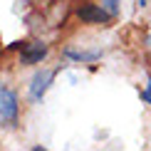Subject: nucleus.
I'll list each match as a JSON object with an SVG mask.
<instances>
[{"label": "nucleus", "instance_id": "nucleus-2", "mask_svg": "<svg viewBox=\"0 0 151 151\" xmlns=\"http://www.w3.org/2000/svg\"><path fill=\"white\" fill-rule=\"evenodd\" d=\"M77 15H79V20L87 22V25H104V22H109L111 17H114L104 5H94V3L82 5V8L77 10Z\"/></svg>", "mask_w": 151, "mask_h": 151}, {"label": "nucleus", "instance_id": "nucleus-3", "mask_svg": "<svg viewBox=\"0 0 151 151\" xmlns=\"http://www.w3.org/2000/svg\"><path fill=\"white\" fill-rule=\"evenodd\" d=\"M55 74H57L55 70H40V72H35L32 82H30V99H32V102H40V99L45 97V92L50 89Z\"/></svg>", "mask_w": 151, "mask_h": 151}, {"label": "nucleus", "instance_id": "nucleus-8", "mask_svg": "<svg viewBox=\"0 0 151 151\" xmlns=\"http://www.w3.org/2000/svg\"><path fill=\"white\" fill-rule=\"evenodd\" d=\"M149 45H151V37H149Z\"/></svg>", "mask_w": 151, "mask_h": 151}, {"label": "nucleus", "instance_id": "nucleus-7", "mask_svg": "<svg viewBox=\"0 0 151 151\" xmlns=\"http://www.w3.org/2000/svg\"><path fill=\"white\" fill-rule=\"evenodd\" d=\"M141 99H144V102H149V104H151V79L146 82V89L141 92Z\"/></svg>", "mask_w": 151, "mask_h": 151}, {"label": "nucleus", "instance_id": "nucleus-4", "mask_svg": "<svg viewBox=\"0 0 151 151\" xmlns=\"http://www.w3.org/2000/svg\"><path fill=\"white\" fill-rule=\"evenodd\" d=\"M50 47L45 42H27V45H22V55H20V62L22 65H37V62H42L47 57Z\"/></svg>", "mask_w": 151, "mask_h": 151}, {"label": "nucleus", "instance_id": "nucleus-1", "mask_svg": "<svg viewBox=\"0 0 151 151\" xmlns=\"http://www.w3.org/2000/svg\"><path fill=\"white\" fill-rule=\"evenodd\" d=\"M17 122H20L17 92L8 84H0V127L3 129H15Z\"/></svg>", "mask_w": 151, "mask_h": 151}, {"label": "nucleus", "instance_id": "nucleus-6", "mask_svg": "<svg viewBox=\"0 0 151 151\" xmlns=\"http://www.w3.org/2000/svg\"><path fill=\"white\" fill-rule=\"evenodd\" d=\"M102 5L111 12V15H116V10H119V0H102Z\"/></svg>", "mask_w": 151, "mask_h": 151}, {"label": "nucleus", "instance_id": "nucleus-5", "mask_svg": "<svg viewBox=\"0 0 151 151\" xmlns=\"http://www.w3.org/2000/svg\"><path fill=\"white\" fill-rule=\"evenodd\" d=\"M65 55L70 60H77V62H94L102 57V50H94V52H77V50H65Z\"/></svg>", "mask_w": 151, "mask_h": 151}]
</instances>
